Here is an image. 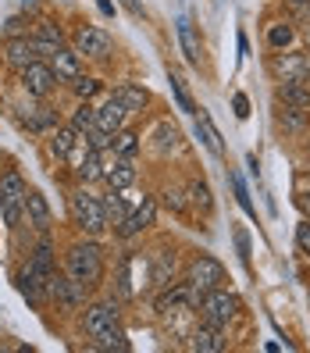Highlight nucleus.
Segmentation results:
<instances>
[{
  "label": "nucleus",
  "instance_id": "11",
  "mask_svg": "<svg viewBox=\"0 0 310 353\" xmlns=\"http://www.w3.org/2000/svg\"><path fill=\"white\" fill-rule=\"evenodd\" d=\"M125 121H129V108L121 103L118 97H107L96 108V129H103V132H118V129H125Z\"/></svg>",
  "mask_w": 310,
  "mask_h": 353
},
{
  "label": "nucleus",
  "instance_id": "25",
  "mask_svg": "<svg viewBox=\"0 0 310 353\" xmlns=\"http://www.w3.org/2000/svg\"><path fill=\"white\" fill-rule=\"evenodd\" d=\"M132 257H136V250H129L125 257H121V264H118V296L121 300H136L139 296V289L132 282Z\"/></svg>",
  "mask_w": 310,
  "mask_h": 353
},
{
  "label": "nucleus",
  "instance_id": "29",
  "mask_svg": "<svg viewBox=\"0 0 310 353\" xmlns=\"http://www.w3.org/2000/svg\"><path fill=\"white\" fill-rule=\"evenodd\" d=\"M93 125H96V108H93L90 100H79L75 111H72V129H75L79 136H86Z\"/></svg>",
  "mask_w": 310,
  "mask_h": 353
},
{
  "label": "nucleus",
  "instance_id": "20",
  "mask_svg": "<svg viewBox=\"0 0 310 353\" xmlns=\"http://www.w3.org/2000/svg\"><path fill=\"white\" fill-rule=\"evenodd\" d=\"M121 103L129 108V114H143L147 111V103H150V90L147 86H139V82H121V86H114V93Z\"/></svg>",
  "mask_w": 310,
  "mask_h": 353
},
{
  "label": "nucleus",
  "instance_id": "13",
  "mask_svg": "<svg viewBox=\"0 0 310 353\" xmlns=\"http://www.w3.org/2000/svg\"><path fill=\"white\" fill-rule=\"evenodd\" d=\"M147 264H150V282H154L157 289H164V285L175 282V272H178L175 250H154Z\"/></svg>",
  "mask_w": 310,
  "mask_h": 353
},
{
  "label": "nucleus",
  "instance_id": "32",
  "mask_svg": "<svg viewBox=\"0 0 310 353\" xmlns=\"http://www.w3.org/2000/svg\"><path fill=\"white\" fill-rule=\"evenodd\" d=\"M293 39H296L293 22H275L271 29H267V47H271V50H289V47H293Z\"/></svg>",
  "mask_w": 310,
  "mask_h": 353
},
{
  "label": "nucleus",
  "instance_id": "1",
  "mask_svg": "<svg viewBox=\"0 0 310 353\" xmlns=\"http://www.w3.org/2000/svg\"><path fill=\"white\" fill-rule=\"evenodd\" d=\"M68 275L75 282H82L86 289L103 282V250L90 239V243H75L68 250Z\"/></svg>",
  "mask_w": 310,
  "mask_h": 353
},
{
  "label": "nucleus",
  "instance_id": "5",
  "mask_svg": "<svg viewBox=\"0 0 310 353\" xmlns=\"http://www.w3.org/2000/svg\"><path fill=\"white\" fill-rule=\"evenodd\" d=\"M47 293H50V300H54L61 310H79L82 303H86V285L75 282L72 275H57V272H54Z\"/></svg>",
  "mask_w": 310,
  "mask_h": 353
},
{
  "label": "nucleus",
  "instance_id": "40",
  "mask_svg": "<svg viewBox=\"0 0 310 353\" xmlns=\"http://www.w3.org/2000/svg\"><path fill=\"white\" fill-rule=\"evenodd\" d=\"M232 236H236V250H239V261H242V264H250V257H254V254H250V236H246V228H236Z\"/></svg>",
  "mask_w": 310,
  "mask_h": 353
},
{
  "label": "nucleus",
  "instance_id": "24",
  "mask_svg": "<svg viewBox=\"0 0 310 353\" xmlns=\"http://www.w3.org/2000/svg\"><path fill=\"white\" fill-rule=\"evenodd\" d=\"M103 203V218H107V228H118L121 221L129 218V207H125V196H121V190H107L100 196Z\"/></svg>",
  "mask_w": 310,
  "mask_h": 353
},
{
  "label": "nucleus",
  "instance_id": "26",
  "mask_svg": "<svg viewBox=\"0 0 310 353\" xmlns=\"http://www.w3.org/2000/svg\"><path fill=\"white\" fill-rule=\"evenodd\" d=\"M93 346H96V350H114V353H129V350H132L129 336H125L118 325H111L107 332H100V336L93 339Z\"/></svg>",
  "mask_w": 310,
  "mask_h": 353
},
{
  "label": "nucleus",
  "instance_id": "47",
  "mask_svg": "<svg viewBox=\"0 0 310 353\" xmlns=\"http://www.w3.org/2000/svg\"><path fill=\"white\" fill-rule=\"evenodd\" d=\"M239 54H242V57H246V54H250V39H246L242 32H239Z\"/></svg>",
  "mask_w": 310,
  "mask_h": 353
},
{
  "label": "nucleus",
  "instance_id": "8",
  "mask_svg": "<svg viewBox=\"0 0 310 353\" xmlns=\"http://www.w3.org/2000/svg\"><path fill=\"white\" fill-rule=\"evenodd\" d=\"M72 47H75L79 57H96L100 61V57L111 54V36L103 29H96V26H82L75 32V39H72Z\"/></svg>",
  "mask_w": 310,
  "mask_h": 353
},
{
  "label": "nucleus",
  "instance_id": "39",
  "mask_svg": "<svg viewBox=\"0 0 310 353\" xmlns=\"http://www.w3.org/2000/svg\"><path fill=\"white\" fill-rule=\"evenodd\" d=\"M111 139H114L111 132H103V129H96V125H93V129L86 132V139H82V143H86L90 150H100V154H103V150H111Z\"/></svg>",
  "mask_w": 310,
  "mask_h": 353
},
{
  "label": "nucleus",
  "instance_id": "30",
  "mask_svg": "<svg viewBox=\"0 0 310 353\" xmlns=\"http://www.w3.org/2000/svg\"><path fill=\"white\" fill-rule=\"evenodd\" d=\"M278 125H282L285 132H303V129L310 125V111H303V108H285V103H282Z\"/></svg>",
  "mask_w": 310,
  "mask_h": 353
},
{
  "label": "nucleus",
  "instance_id": "34",
  "mask_svg": "<svg viewBox=\"0 0 310 353\" xmlns=\"http://www.w3.org/2000/svg\"><path fill=\"white\" fill-rule=\"evenodd\" d=\"M175 147H178V129L168 125V121H164V125H157V132H154V150L164 157V154H172Z\"/></svg>",
  "mask_w": 310,
  "mask_h": 353
},
{
  "label": "nucleus",
  "instance_id": "46",
  "mask_svg": "<svg viewBox=\"0 0 310 353\" xmlns=\"http://www.w3.org/2000/svg\"><path fill=\"white\" fill-rule=\"evenodd\" d=\"M96 8L107 14V18H114V0H96Z\"/></svg>",
  "mask_w": 310,
  "mask_h": 353
},
{
  "label": "nucleus",
  "instance_id": "48",
  "mask_svg": "<svg viewBox=\"0 0 310 353\" xmlns=\"http://www.w3.org/2000/svg\"><path fill=\"white\" fill-rule=\"evenodd\" d=\"M22 11H39V0H22Z\"/></svg>",
  "mask_w": 310,
  "mask_h": 353
},
{
  "label": "nucleus",
  "instance_id": "21",
  "mask_svg": "<svg viewBox=\"0 0 310 353\" xmlns=\"http://www.w3.org/2000/svg\"><path fill=\"white\" fill-rule=\"evenodd\" d=\"M271 72L285 82V79H307V61H303V54H296V50H289V54H275L271 57Z\"/></svg>",
  "mask_w": 310,
  "mask_h": 353
},
{
  "label": "nucleus",
  "instance_id": "12",
  "mask_svg": "<svg viewBox=\"0 0 310 353\" xmlns=\"http://www.w3.org/2000/svg\"><path fill=\"white\" fill-rule=\"evenodd\" d=\"M47 65L54 68L57 82H75V79L82 75V57L75 54V47H57V50L50 54Z\"/></svg>",
  "mask_w": 310,
  "mask_h": 353
},
{
  "label": "nucleus",
  "instance_id": "16",
  "mask_svg": "<svg viewBox=\"0 0 310 353\" xmlns=\"http://www.w3.org/2000/svg\"><path fill=\"white\" fill-rule=\"evenodd\" d=\"M221 332H225V328H218V325H207V321H203V325H196V328H193L189 346H193L196 353H221L225 346H229Z\"/></svg>",
  "mask_w": 310,
  "mask_h": 353
},
{
  "label": "nucleus",
  "instance_id": "51",
  "mask_svg": "<svg viewBox=\"0 0 310 353\" xmlns=\"http://www.w3.org/2000/svg\"><path fill=\"white\" fill-rule=\"evenodd\" d=\"M293 4H296V8H303V4H310V0H293Z\"/></svg>",
  "mask_w": 310,
  "mask_h": 353
},
{
  "label": "nucleus",
  "instance_id": "3",
  "mask_svg": "<svg viewBox=\"0 0 310 353\" xmlns=\"http://www.w3.org/2000/svg\"><path fill=\"white\" fill-rule=\"evenodd\" d=\"M68 211H72V221H75L86 236H100L103 228H107V218H103L100 196H90L86 190L68 193Z\"/></svg>",
  "mask_w": 310,
  "mask_h": 353
},
{
  "label": "nucleus",
  "instance_id": "19",
  "mask_svg": "<svg viewBox=\"0 0 310 353\" xmlns=\"http://www.w3.org/2000/svg\"><path fill=\"white\" fill-rule=\"evenodd\" d=\"M25 218H29V225L39 228V232H47L50 221H54L50 203H47V196L39 193V190H29V193H25Z\"/></svg>",
  "mask_w": 310,
  "mask_h": 353
},
{
  "label": "nucleus",
  "instance_id": "23",
  "mask_svg": "<svg viewBox=\"0 0 310 353\" xmlns=\"http://www.w3.org/2000/svg\"><path fill=\"white\" fill-rule=\"evenodd\" d=\"M75 143H79V132H75L72 125H65V129H54V132H50L47 150H50L54 161H68L72 150H75Z\"/></svg>",
  "mask_w": 310,
  "mask_h": 353
},
{
  "label": "nucleus",
  "instance_id": "35",
  "mask_svg": "<svg viewBox=\"0 0 310 353\" xmlns=\"http://www.w3.org/2000/svg\"><path fill=\"white\" fill-rule=\"evenodd\" d=\"M36 39H47V43L65 47V29H61V22H54V18H39L36 22Z\"/></svg>",
  "mask_w": 310,
  "mask_h": 353
},
{
  "label": "nucleus",
  "instance_id": "22",
  "mask_svg": "<svg viewBox=\"0 0 310 353\" xmlns=\"http://www.w3.org/2000/svg\"><path fill=\"white\" fill-rule=\"evenodd\" d=\"M178 47H182V54H185L189 65H200L203 61V43H200V36H196L189 18H178Z\"/></svg>",
  "mask_w": 310,
  "mask_h": 353
},
{
  "label": "nucleus",
  "instance_id": "43",
  "mask_svg": "<svg viewBox=\"0 0 310 353\" xmlns=\"http://www.w3.org/2000/svg\"><path fill=\"white\" fill-rule=\"evenodd\" d=\"M232 108H236V118H250V97L236 93V97H232Z\"/></svg>",
  "mask_w": 310,
  "mask_h": 353
},
{
  "label": "nucleus",
  "instance_id": "50",
  "mask_svg": "<svg viewBox=\"0 0 310 353\" xmlns=\"http://www.w3.org/2000/svg\"><path fill=\"white\" fill-rule=\"evenodd\" d=\"M303 61H307V79H310V54H303Z\"/></svg>",
  "mask_w": 310,
  "mask_h": 353
},
{
  "label": "nucleus",
  "instance_id": "36",
  "mask_svg": "<svg viewBox=\"0 0 310 353\" xmlns=\"http://www.w3.org/2000/svg\"><path fill=\"white\" fill-rule=\"evenodd\" d=\"M68 86H72V93H75L79 100H93V97L100 93V86H103V82H100L96 75H79L75 82H68Z\"/></svg>",
  "mask_w": 310,
  "mask_h": 353
},
{
  "label": "nucleus",
  "instance_id": "38",
  "mask_svg": "<svg viewBox=\"0 0 310 353\" xmlns=\"http://www.w3.org/2000/svg\"><path fill=\"white\" fill-rule=\"evenodd\" d=\"M229 182H232V190H236V200H239V207L250 218H257V207H254V200H250V193H246V185H242V179L239 175H229Z\"/></svg>",
  "mask_w": 310,
  "mask_h": 353
},
{
  "label": "nucleus",
  "instance_id": "44",
  "mask_svg": "<svg viewBox=\"0 0 310 353\" xmlns=\"http://www.w3.org/2000/svg\"><path fill=\"white\" fill-rule=\"evenodd\" d=\"M22 29H25V14H14V18H8V22H4V32L8 36H22Z\"/></svg>",
  "mask_w": 310,
  "mask_h": 353
},
{
  "label": "nucleus",
  "instance_id": "17",
  "mask_svg": "<svg viewBox=\"0 0 310 353\" xmlns=\"http://www.w3.org/2000/svg\"><path fill=\"white\" fill-rule=\"evenodd\" d=\"M25 268H29V272H32V275H36L39 282H47V285H50V279H54V272H57V261H54V246H50V243L43 239V243H39L36 250L29 254V264H25Z\"/></svg>",
  "mask_w": 310,
  "mask_h": 353
},
{
  "label": "nucleus",
  "instance_id": "4",
  "mask_svg": "<svg viewBox=\"0 0 310 353\" xmlns=\"http://www.w3.org/2000/svg\"><path fill=\"white\" fill-rule=\"evenodd\" d=\"M196 310L203 314L207 325L229 328V325L236 321V314H239V300H236L232 293H225V289L218 285V289H207V293H203V303H200Z\"/></svg>",
  "mask_w": 310,
  "mask_h": 353
},
{
  "label": "nucleus",
  "instance_id": "18",
  "mask_svg": "<svg viewBox=\"0 0 310 353\" xmlns=\"http://www.w3.org/2000/svg\"><path fill=\"white\" fill-rule=\"evenodd\" d=\"M103 182H107V190H129V185L136 182V164H132V157H118V154H114V164H107V168H103Z\"/></svg>",
  "mask_w": 310,
  "mask_h": 353
},
{
  "label": "nucleus",
  "instance_id": "2",
  "mask_svg": "<svg viewBox=\"0 0 310 353\" xmlns=\"http://www.w3.org/2000/svg\"><path fill=\"white\" fill-rule=\"evenodd\" d=\"M25 193H29V185H25L22 172H14V168L0 172V218H4L8 228H18V221H22Z\"/></svg>",
  "mask_w": 310,
  "mask_h": 353
},
{
  "label": "nucleus",
  "instance_id": "9",
  "mask_svg": "<svg viewBox=\"0 0 310 353\" xmlns=\"http://www.w3.org/2000/svg\"><path fill=\"white\" fill-rule=\"evenodd\" d=\"M154 221H157V200H154V196H143V203L114 228V236H118V239H132V236L143 232V228H150Z\"/></svg>",
  "mask_w": 310,
  "mask_h": 353
},
{
  "label": "nucleus",
  "instance_id": "15",
  "mask_svg": "<svg viewBox=\"0 0 310 353\" xmlns=\"http://www.w3.org/2000/svg\"><path fill=\"white\" fill-rule=\"evenodd\" d=\"M275 97H278V103H285V108L310 111V86H307V79H285V82H278Z\"/></svg>",
  "mask_w": 310,
  "mask_h": 353
},
{
  "label": "nucleus",
  "instance_id": "45",
  "mask_svg": "<svg viewBox=\"0 0 310 353\" xmlns=\"http://www.w3.org/2000/svg\"><path fill=\"white\" fill-rule=\"evenodd\" d=\"M121 4H125V11H129V14L143 18V0H121Z\"/></svg>",
  "mask_w": 310,
  "mask_h": 353
},
{
  "label": "nucleus",
  "instance_id": "7",
  "mask_svg": "<svg viewBox=\"0 0 310 353\" xmlns=\"http://www.w3.org/2000/svg\"><path fill=\"white\" fill-rule=\"evenodd\" d=\"M185 279H189L193 285H200V289H218V285H225V268L214 257L196 254L189 261V268H185Z\"/></svg>",
  "mask_w": 310,
  "mask_h": 353
},
{
  "label": "nucleus",
  "instance_id": "10",
  "mask_svg": "<svg viewBox=\"0 0 310 353\" xmlns=\"http://www.w3.org/2000/svg\"><path fill=\"white\" fill-rule=\"evenodd\" d=\"M111 325H118V300L93 303V307H86V314H82V328H86L90 339H96L100 332H107Z\"/></svg>",
  "mask_w": 310,
  "mask_h": 353
},
{
  "label": "nucleus",
  "instance_id": "28",
  "mask_svg": "<svg viewBox=\"0 0 310 353\" xmlns=\"http://www.w3.org/2000/svg\"><path fill=\"white\" fill-rule=\"evenodd\" d=\"M75 175H79V182H96V179H103V161H100V150H90L86 147V157L79 161V168H75Z\"/></svg>",
  "mask_w": 310,
  "mask_h": 353
},
{
  "label": "nucleus",
  "instance_id": "6",
  "mask_svg": "<svg viewBox=\"0 0 310 353\" xmlns=\"http://www.w3.org/2000/svg\"><path fill=\"white\" fill-rule=\"evenodd\" d=\"M18 79H22V90L29 93V97H50L54 93V86H57V75H54V68L50 65H43V61H32V65H25L22 72H18Z\"/></svg>",
  "mask_w": 310,
  "mask_h": 353
},
{
  "label": "nucleus",
  "instance_id": "31",
  "mask_svg": "<svg viewBox=\"0 0 310 353\" xmlns=\"http://www.w3.org/2000/svg\"><path fill=\"white\" fill-rule=\"evenodd\" d=\"M111 150L118 157H136L139 154V132L136 129H118L114 139H111Z\"/></svg>",
  "mask_w": 310,
  "mask_h": 353
},
{
  "label": "nucleus",
  "instance_id": "49",
  "mask_svg": "<svg viewBox=\"0 0 310 353\" xmlns=\"http://www.w3.org/2000/svg\"><path fill=\"white\" fill-rule=\"evenodd\" d=\"M296 203H300V207H303V211H310V193H303V196H300V200H296Z\"/></svg>",
  "mask_w": 310,
  "mask_h": 353
},
{
  "label": "nucleus",
  "instance_id": "41",
  "mask_svg": "<svg viewBox=\"0 0 310 353\" xmlns=\"http://www.w3.org/2000/svg\"><path fill=\"white\" fill-rule=\"evenodd\" d=\"M164 203H168L175 214H185V211H189V200H185L178 190H168V193H164Z\"/></svg>",
  "mask_w": 310,
  "mask_h": 353
},
{
  "label": "nucleus",
  "instance_id": "27",
  "mask_svg": "<svg viewBox=\"0 0 310 353\" xmlns=\"http://www.w3.org/2000/svg\"><path fill=\"white\" fill-rule=\"evenodd\" d=\"M196 136L203 139V147L211 150V154H225V143H221V136H218V129H214V121H211V114H200L196 118Z\"/></svg>",
  "mask_w": 310,
  "mask_h": 353
},
{
  "label": "nucleus",
  "instance_id": "42",
  "mask_svg": "<svg viewBox=\"0 0 310 353\" xmlns=\"http://www.w3.org/2000/svg\"><path fill=\"white\" fill-rule=\"evenodd\" d=\"M296 246L310 257V218H303V221L296 225Z\"/></svg>",
  "mask_w": 310,
  "mask_h": 353
},
{
  "label": "nucleus",
  "instance_id": "33",
  "mask_svg": "<svg viewBox=\"0 0 310 353\" xmlns=\"http://www.w3.org/2000/svg\"><path fill=\"white\" fill-rule=\"evenodd\" d=\"M185 200H189L193 207H196V211H211V207H214V200H211V185H207V182H189V190H185Z\"/></svg>",
  "mask_w": 310,
  "mask_h": 353
},
{
  "label": "nucleus",
  "instance_id": "14",
  "mask_svg": "<svg viewBox=\"0 0 310 353\" xmlns=\"http://www.w3.org/2000/svg\"><path fill=\"white\" fill-rule=\"evenodd\" d=\"M4 57H8V65L22 72L25 65H32V61H39L36 54V43L29 36H8V43H4Z\"/></svg>",
  "mask_w": 310,
  "mask_h": 353
},
{
  "label": "nucleus",
  "instance_id": "37",
  "mask_svg": "<svg viewBox=\"0 0 310 353\" xmlns=\"http://www.w3.org/2000/svg\"><path fill=\"white\" fill-rule=\"evenodd\" d=\"M168 79H172V93H175V100H178V108H182L185 114H196V103H193L189 90H185V82H182V79H178L175 72H172Z\"/></svg>",
  "mask_w": 310,
  "mask_h": 353
}]
</instances>
